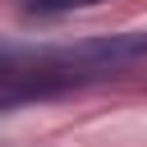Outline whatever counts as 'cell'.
I'll use <instances>...</instances> for the list:
<instances>
[{
  "label": "cell",
  "mask_w": 147,
  "mask_h": 147,
  "mask_svg": "<svg viewBox=\"0 0 147 147\" xmlns=\"http://www.w3.org/2000/svg\"><path fill=\"white\" fill-rule=\"evenodd\" d=\"M106 0H23V14L37 18H55V14H74V9H96Z\"/></svg>",
  "instance_id": "obj_1"
}]
</instances>
